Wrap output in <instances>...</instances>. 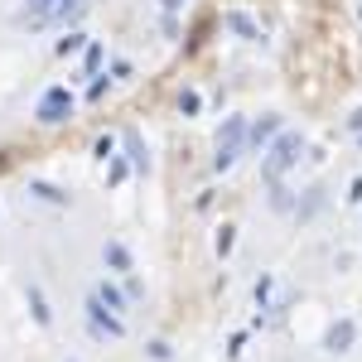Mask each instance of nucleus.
<instances>
[{"label": "nucleus", "mask_w": 362, "mask_h": 362, "mask_svg": "<svg viewBox=\"0 0 362 362\" xmlns=\"http://www.w3.org/2000/svg\"><path fill=\"white\" fill-rule=\"evenodd\" d=\"M34 194H39V198H49V203H63V194H58L54 184H34Z\"/></svg>", "instance_id": "13"}, {"label": "nucleus", "mask_w": 362, "mask_h": 362, "mask_svg": "<svg viewBox=\"0 0 362 362\" xmlns=\"http://www.w3.org/2000/svg\"><path fill=\"white\" fill-rule=\"evenodd\" d=\"M49 15H58V5H49V0H29V10L20 15V20H25V25H44Z\"/></svg>", "instance_id": "7"}, {"label": "nucleus", "mask_w": 362, "mask_h": 362, "mask_svg": "<svg viewBox=\"0 0 362 362\" xmlns=\"http://www.w3.org/2000/svg\"><path fill=\"white\" fill-rule=\"evenodd\" d=\"M242 140H247V121L232 116V121L223 126V136H218V155H213V165L232 169V165H237V155H242Z\"/></svg>", "instance_id": "2"}, {"label": "nucleus", "mask_w": 362, "mask_h": 362, "mask_svg": "<svg viewBox=\"0 0 362 362\" xmlns=\"http://www.w3.org/2000/svg\"><path fill=\"white\" fill-rule=\"evenodd\" d=\"M73 116V92L68 87H49L44 97H39V121L44 126H58V121H68Z\"/></svg>", "instance_id": "3"}, {"label": "nucleus", "mask_w": 362, "mask_h": 362, "mask_svg": "<svg viewBox=\"0 0 362 362\" xmlns=\"http://www.w3.org/2000/svg\"><path fill=\"white\" fill-rule=\"evenodd\" d=\"M276 126H280L276 116H261V121H256V126H251V140H256V145H266V140L276 136Z\"/></svg>", "instance_id": "8"}, {"label": "nucleus", "mask_w": 362, "mask_h": 362, "mask_svg": "<svg viewBox=\"0 0 362 362\" xmlns=\"http://www.w3.org/2000/svg\"><path fill=\"white\" fill-rule=\"evenodd\" d=\"M29 305H34V319H39V324H49V309H44V295H39V290H29Z\"/></svg>", "instance_id": "11"}, {"label": "nucleus", "mask_w": 362, "mask_h": 362, "mask_svg": "<svg viewBox=\"0 0 362 362\" xmlns=\"http://www.w3.org/2000/svg\"><path fill=\"white\" fill-rule=\"evenodd\" d=\"M353 338H358V329H353V319H343V324H334V329H329V338H324V348H329V353H348V348H353Z\"/></svg>", "instance_id": "5"}, {"label": "nucleus", "mask_w": 362, "mask_h": 362, "mask_svg": "<svg viewBox=\"0 0 362 362\" xmlns=\"http://www.w3.org/2000/svg\"><path fill=\"white\" fill-rule=\"evenodd\" d=\"M87 314H92V329H97V334H112V338L126 334V324H121L116 314H107V300H102V295L87 300Z\"/></svg>", "instance_id": "4"}, {"label": "nucleus", "mask_w": 362, "mask_h": 362, "mask_svg": "<svg viewBox=\"0 0 362 362\" xmlns=\"http://www.w3.org/2000/svg\"><path fill=\"white\" fill-rule=\"evenodd\" d=\"M97 295H102V300H107V309H121V305H126V300H121V295H116L112 285H102V290H97Z\"/></svg>", "instance_id": "12"}, {"label": "nucleus", "mask_w": 362, "mask_h": 362, "mask_svg": "<svg viewBox=\"0 0 362 362\" xmlns=\"http://www.w3.org/2000/svg\"><path fill=\"white\" fill-rule=\"evenodd\" d=\"M87 10V0H58V20H78Z\"/></svg>", "instance_id": "10"}, {"label": "nucleus", "mask_w": 362, "mask_h": 362, "mask_svg": "<svg viewBox=\"0 0 362 362\" xmlns=\"http://www.w3.org/2000/svg\"><path fill=\"white\" fill-rule=\"evenodd\" d=\"M107 261H112L116 271H131V251L121 247V242H112V247H107Z\"/></svg>", "instance_id": "9"}, {"label": "nucleus", "mask_w": 362, "mask_h": 362, "mask_svg": "<svg viewBox=\"0 0 362 362\" xmlns=\"http://www.w3.org/2000/svg\"><path fill=\"white\" fill-rule=\"evenodd\" d=\"M160 5H165L169 15H174V10H179V5H184V0H160Z\"/></svg>", "instance_id": "14"}, {"label": "nucleus", "mask_w": 362, "mask_h": 362, "mask_svg": "<svg viewBox=\"0 0 362 362\" xmlns=\"http://www.w3.org/2000/svg\"><path fill=\"white\" fill-rule=\"evenodd\" d=\"M223 25L232 29V34H242V39H261V29L251 25V20L242 15V10H227V15H223Z\"/></svg>", "instance_id": "6"}, {"label": "nucleus", "mask_w": 362, "mask_h": 362, "mask_svg": "<svg viewBox=\"0 0 362 362\" xmlns=\"http://www.w3.org/2000/svg\"><path fill=\"white\" fill-rule=\"evenodd\" d=\"M300 155H305V136H300V131H280L276 145H271V155H266V174L280 179L290 165H300Z\"/></svg>", "instance_id": "1"}]
</instances>
